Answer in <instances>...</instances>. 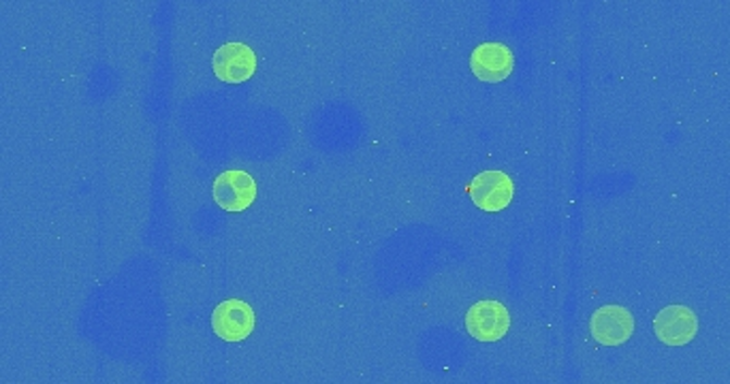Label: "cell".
I'll return each mask as SVG.
<instances>
[{"label":"cell","mask_w":730,"mask_h":384,"mask_svg":"<svg viewBox=\"0 0 730 384\" xmlns=\"http://www.w3.org/2000/svg\"><path fill=\"white\" fill-rule=\"evenodd\" d=\"M466 330L477 342H500L510 330V314L500 301H479L466 314Z\"/></svg>","instance_id":"obj_3"},{"label":"cell","mask_w":730,"mask_h":384,"mask_svg":"<svg viewBox=\"0 0 730 384\" xmlns=\"http://www.w3.org/2000/svg\"><path fill=\"white\" fill-rule=\"evenodd\" d=\"M212 69L225 84H244L257 71V55L246 44H225L212 58Z\"/></svg>","instance_id":"obj_5"},{"label":"cell","mask_w":730,"mask_h":384,"mask_svg":"<svg viewBox=\"0 0 730 384\" xmlns=\"http://www.w3.org/2000/svg\"><path fill=\"white\" fill-rule=\"evenodd\" d=\"M468 193L479 210L503 212L512 201L515 186L505 171H483L470 182Z\"/></svg>","instance_id":"obj_2"},{"label":"cell","mask_w":730,"mask_h":384,"mask_svg":"<svg viewBox=\"0 0 730 384\" xmlns=\"http://www.w3.org/2000/svg\"><path fill=\"white\" fill-rule=\"evenodd\" d=\"M212 195L216 206L226 212H244L257 199V182L246 171L228 169L214 179Z\"/></svg>","instance_id":"obj_1"},{"label":"cell","mask_w":730,"mask_h":384,"mask_svg":"<svg viewBox=\"0 0 730 384\" xmlns=\"http://www.w3.org/2000/svg\"><path fill=\"white\" fill-rule=\"evenodd\" d=\"M592 335L603 346H619L630 339L634 331L632 314L621 306L598 308L592 317Z\"/></svg>","instance_id":"obj_8"},{"label":"cell","mask_w":730,"mask_h":384,"mask_svg":"<svg viewBox=\"0 0 730 384\" xmlns=\"http://www.w3.org/2000/svg\"><path fill=\"white\" fill-rule=\"evenodd\" d=\"M654 333L667 346H685L698 333L696 314L685 306L663 308L654 319Z\"/></svg>","instance_id":"obj_6"},{"label":"cell","mask_w":730,"mask_h":384,"mask_svg":"<svg viewBox=\"0 0 730 384\" xmlns=\"http://www.w3.org/2000/svg\"><path fill=\"white\" fill-rule=\"evenodd\" d=\"M212 330L225 342H244L255 331V310L242 299H226L212 312Z\"/></svg>","instance_id":"obj_4"},{"label":"cell","mask_w":730,"mask_h":384,"mask_svg":"<svg viewBox=\"0 0 730 384\" xmlns=\"http://www.w3.org/2000/svg\"><path fill=\"white\" fill-rule=\"evenodd\" d=\"M515 58L505 44H481L470 58L472 73L487 84H500L512 73Z\"/></svg>","instance_id":"obj_7"}]
</instances>
